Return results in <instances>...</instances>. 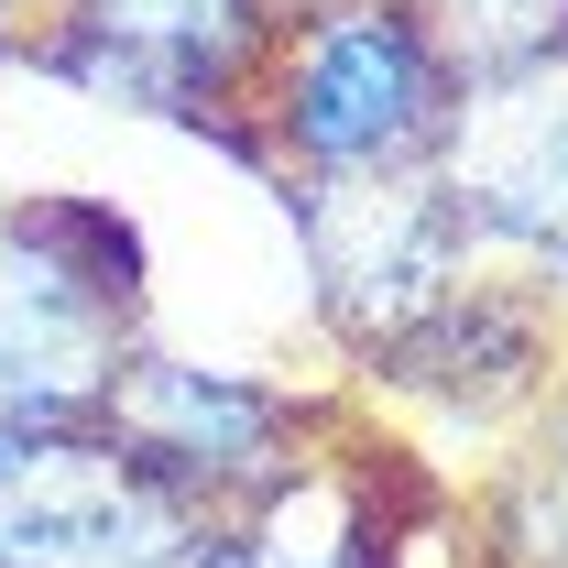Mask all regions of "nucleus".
I'll use <instances>...</instances> for the list:
<instances>
[{
    "mask_svg": "<svg viewBox=\"0 0 568 568\" xmlns=\"http://www.w3.org/2000/svg\"><path fill=\"white\" fill-rule=\"evenodd\" d=\"M153 328V252L110 197H0V426H99Z\"/></svg>",
    "mask_w": 568,
    "mask_h": 568,
    "instance_id": "1",
    "label": "nucleus"
},
{
    "mask_svg": "<svg viewBox=\"0 0 568 568\" xmlns=\"http://www.w3.org/2000/svg\"><path fill=\"white\" fill-rule=\"evenodd\" d=\"M459 67L405 0H306L284 11L252 88V175H394L437 153Z\"/></svg>",
    "mask_w": 568,
    "mask_h": 568,
    "instance_id": "2",
    "label": "nucleus"
},
{
    "mask_svg": "<svg viewBox=\"0 0 568 568\" xmlns=\"http://www.w3.org/2000/svg\"><path fill=\"white\" fill-rule=\"evenodd\" d=\"M284 33V0H44L22 67L67 77L77 99L209 132L252 164V88Z\"/></svg>",
    "mask_w": 568,
    "mask_h": 568,
    "instance_id": "3",
    "label": "nucleus"
},
{
    "mask_svg": "<svg viewBox=\"0 0 568 568\" xmlns=\"http://www.w3.org/2000/svg\"><path fill=\"white\" fill-rule=\"evenodd\" d=\"M306 252V295L317 328L339 339L351 372H372L383 351H405L426 317L481 274L470 219L448 209L437 164H394V175H295L274 186Z\"/></svg>",
    "mask_w": 568,
    "mask_h": 568,
    "instance_id": "4",
    "label": "nucleus"
},
{
    "mask_svg": "<svg viewBox=\"0 0 568 568\" xmlns=\"http://www.w3.org/2000/svg\"><path fill=\"white\" fill-rule=\"evenodd\" d=\"M437 186L470 219V252L493 274L568 295V44L470 67L437 121Z\"/></svg>",
    "mask_w": 568,
    "mask_h": 568,
    "instance_id": "5",
    "label": "nucleus"
},
{
    "mask_svg": "<svg viewBox=\"0 0 568 568\" xmlns=\"http://www.w3.org/2000/svg\"><path fill=\"white\" fill-rule=\"evenodd\" d=\"M209 514L110 426H0V568H186Z\"/></svg>",
    "mask_w": 568,
    "mask_h": 568,
    "instance_id": "6",
    "label": "nucleus"
},
{
    "mask_svg": "<svg viewBox=\"0 0 568 568\" xmlns=\"http://www.w3.org/2000/svg\"><path fill=\"white\" fill-rule=\"evenodd\" d=\"M99 426L132 448L153 481H175L197 514H230V503L274 493L284 470L328 437V405L284 394V383H263V372H230V361H175V351H153V339H142L132 372L110 383Z\"/></svg>",
    "mask_w": 568,
    "mask_h": 568,
    "instance_id": "7",
    "label": "nucleus"
},
{
    "mask_svg": "<svg viewBox=\"0 0 568 568\" xmlns=\"http://www.w3.org/2000/svg\"><path fill=\"white\" fill-rule=\"evenodd\" d=\"M372 372H383L394 394L437 405V416L481 426V437H493V426H547L558 394H568V295L481 263L405 351H383Z\"/></svg>",
    "mask_w": 568,
    "mask_h": 568,
    "instance_id": "8",
    "label": "nucleus"
},
{
    "mask_svg": "<svg viewBox=\"0 0 568 568\" xmlns=\"http://www.w3.org/2000/svg\"><path fill=\"white\" fill-rule=\"evenodd\" d=\"M186 568H405V558H394L383 459L317 437L274 493L209 514V536L186 547Z\"/></svg>",
    "mask_w": 568,
    "mask_h": 568,
    "instance_id": "9",
    "label": "nucleus"
},
{
    "mask_svg": "<svg viewBox=\"0 0 568 568\" xmlns=\"http://www.w3.org/2000/svg\"><path fill=\"white\" fill-rule=\"evenodd\" d=\"M481 568H568V459L525 448L481 493Z\"/></svg>",
    "mask_w": 568,
    "mask_h": 568,
    "instance_id": "10",
    "label": "nucleus"
},
{
    "mask_svg": "<svg viewBox=\"0 0 568 568\" xmlns=\"http://www.w3.org/2000/svg\"><path fill=\"white\" fill-rule=\"evenodd\" d=\"M426 33H437V55L470 77V67H514V55H547L568 44V0H405Z\"/></svg>",
    "mask_w": 568,
    "mask_h": 568,
    "instance_id": "11",
    "label": "nucleus"
},
{
    "mask_svg": "<svg viewBox=\"0 0 568 568\" xmlns=\"http://www.w3.org/2000/svg\"><path fill=\"white\" fill-rule=\"evenodd\" d=\"M33 22H44V0H0V67H22V44H33Z\"/></svg>",
    "mask_w": 568,
    "mask_h": 568,
    "instance_id": "12",
    "label": "nucleus"
},
{
    "mask_svg": "<svg viewBox=\"0 0 568 568\" xmlns=\"http://www.w3.org/2000/svg\"><path fill=\"white\" fill-rule=\"evenodd\" d=\"M547 448H558V459H568V394H558V416H547Z\"/></svg>",
    "mask_w": 568,
    "mask_h": 568,
    "instance_id": "13",
    "label": "nucleus"
},
{
    "mask_svg": "<svg viewBox=\"0 0 568 568\" xmlns=\"http://www.w3.org/2000/svg\"><path fill=\"white\" fill-rule=\"evenodd\" d=\"M284 11H306V0H284Z\"/></svg>",
    "mask_w": 568,
    "mask_h": 568,
    "instance_id": "14",
    "label": "nucleus"
}]
</instances>
